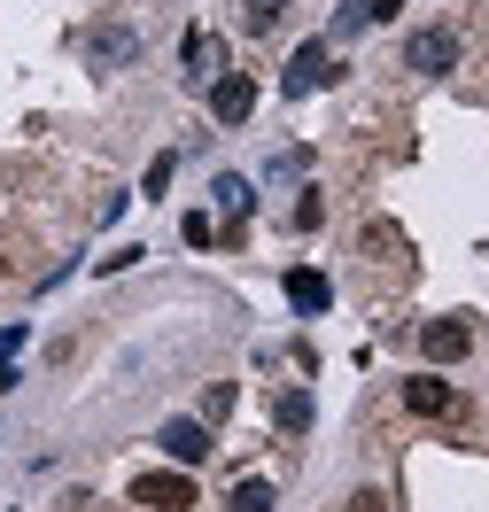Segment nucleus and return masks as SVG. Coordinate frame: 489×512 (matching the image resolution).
<instances>
[{
	"mask_svg": "<svg viewBox=\"0 0 489 512\" xmlns=\"http://www.w3.org/2000/svg\"><path fill=\"white\" fill-rule=\"evenodd\" d=\"M404 70H420V78L458 70V32H451V24H420V32L404 39Z\"/></svg>",
	"mask_w": 489,
	"mask_h": 512,
	"instance_id": "f257e3e1",
	"label": "nucleus"
},
{
	"mask_svg": "<svg viewBox=\"0 0 489 512\" xmlns=\"http://www.w3.org/2000/svg\"><path fill=\"white\" fill-rule=\"evenodd\" d=\"M86 63H94V70L140 63V32H132V24H94V32H86Z\"/></svg>",
	"mask_w": 489,
	"mask_h": 512,
	"instance_id": "f03ea898",
	"label": "nucleus"
},
{
	"mask_svg": "<svg viewBox=\"0 0 489 512\" xmlns=\"http://www.w3.org/2000/svg\"><path fill=\"white\" fill-rule=\"evenodd\" d=\"M132 505H156V512L195 505V481H187V466H171V474H140V481H132Z\"/></svg>",
	"mask_w": 489,
	"mask_h": 512,
	"instance_id": "7ed1b4c3",
	"label": "nucleus"
},
{
	"mask_svg": "<svg viewBox=\"0 0 489 512\" xmlns=\"http://www.w3.org/2000/svg\"><path fill=\"white\" fill-rule=\"evenodd\" d=\"M420 350L435 357V365H458V357L474 350V319H427L420 326Z\"/></svg>",
	"mask_w": 489,
	"mask_h": 512,
	"instance_id": "20e7f679",
	"label": "nucleus"
},
{
	"mask_svg": "<svg viewBox=\"0 0 489 512\" xmlns=\"http://www.w3.org/2000/svg\"><path fill=\"white\" fill-rule=\"evenodd\" d=\"M249 109H257V78H249V70H226V78L210 86V117H218V125H241Z\"/></svg>",
	"mask_w": 489,
	"mask_h": 512,
	"instance_id": "39448f33",
	"label": "nucleus"
},
{
	"mask_svg": "<svg viewBox=\"0 0 489 512\" xmlns=\"http://www.w3.org/2000/svg\"><path fill=\"white\" fill-rule=\"evenodd\" d=\"M163 458H171V466H202V458H210V427H202V419H163Z\"/></svg>",
	"mask_w": 489,
	"mask_h": 512,
	"instance_id": "423d86ee",
	"label": "nucleus"
},
{
	"mask_svg": "<svg viewBox=\"0 0 489 512\" xmlns=\"http://www.w3.org/2000/svg\"><path fill=\"white\" fill-rule=\"evenodd\" d=\"M326 78H334V47H326V39H303L295 63H288V94H319Z\"/></svg>",
	"mask_w": 489,
	"mask_h": 512,
	"instance_id": "0eeeda50",
	"label": "nucleus"
},
{
	"mask_svg": "<svg viewBox=\"0 0 489 512\" xmlns=\"http://www.w3.org/2000/svg\"><path fill=\"white\" fill-rule=\"evenodd\" d=\"M288 303L303 311V319H319L326 303H334V288H326V272H319V264H288Z\"/></svg>",
	"mask_w": 489,
	"mask_h": 512,
	"instance_id": "6e6552de",
	"label": "nucleus"
},
{
	"mask_svg": "<svg viewBox=\"0 0 489 512\" xmlns=\"http://www.w3.org/2000/svg\"><path fill=\"white\" fill-rule=\"evenodd\" d=\"M404 412L412 419H443V412H458V396H451V381L420 373V381H404Z\"/></svg>",
	"mask_w": 489,
	"mask_h": 512,
	"instance_id": "1a4fd4ad",
	"label": "nucleus"
},
{
	"mask_svg": "<svg viewBox=\"0 0 489 512\" xmlns=\"http://www.w3.org/2000/svg\"><path fill=\"white\" fill-rule=\"evenodd\" d=\"M210 194H218V210H226V225H241L249 210H257V187H249V179H233V171H226V179H218Z\"/></svg>",
	"mask_w": 489,
	"mask_h": 512,
	"instance_id": "9d476101",
	"label": "nucleus"
},
{
	"mask_svg": "<svg viewBox=\"0 0 489 512\" xmlns=\"http://www.w3.org/2000/svg\"><path fill=\"white\" fill-rule=\"evenodd\" d=\"M272 419H280V435H303V427H311V396H303V388H280V396H272Z\"/></svg>",
	"mask_w": 489,
	"mask_h": 512,
	"instance_id": "9b49d317",
	"label": "nucleus"
},
{
	"mask_svg": "<svg viewBox=\"0 0 489 512\" xmlns=\"http://www.w3.org/2000/svg\"><path fill=\"white\" fill-rule=\"evenodd\" d=\"M280 16H288V0H241V32H280Z\"/></svg>",
	"mask_w": 489,
	"mask_h": 512,
	"instance_id": "f8f14e48",
	"label": "nucleus"
},
{
	"mask_svg": "<svg viewBox=\"0 0 489 512\" xmlns=\"http://www.w3.org/2000/svg\"><path fill=\"white\" fill-rule=\"evenodd\" d=\"M365 24H373V0H342V8H334V32H326V47H334V39H350V32H365Z\"/></svg>",
	"mask_w": 489,
	"mask_h": 512,
	"instance_id": "ddd939ff",
	"label": "nucleus"
},
{
	"mask_svg": "<svg viewBox=\"0 0 489 512\" xmlns=\"http://www.w3.org/2000/svg\"><path fill=\"white\" fill-rule=\"evenodd\" d=\"M179 63H187V70L202 78V70L218 63V39H210V32H187V39H179Z\"/></svg>",
	"mask_w": 489,
	"mask_h": 512,
	"instance_id": "4468645a",
	"label": "nucleus"
},
{
	"mask_svg": "<svg viewBox=\"0 0 489 512\" xmlns=\"http://www.w3.org/2000/svg\"><path fill=\"white\" fill-rule=\"evenodd\" d=\"M272 505H280V497H272V481H241V489L226 497V512H272Z\"/></svg>",
	"mask_w": 489,
	"mask_h": 512,
	"instance_id": "2eb2a0df",
	"label": "nucleus"
},
{
	"mask_svg": "<svg viewBox=\"0 0 489 512\" xmlns=\"http://www.w3.org/2000/svg\"><path fill=\"white\" fill-rule=\"evenodd\" d=\"M218 419H233V381H210V388H202V427H218Z\"/></svg>",
	"mask_w": 489,
	"mask_h": 512,
	"instance_id": "dca6fc26",
	"label": "nucleus"
},
{
	"mask_svg": "<svg viewBox=\"0 0 489 512\" xmlns=\"http://www.w3.org/2000/svg\"><path fill=\"white\" fill-rule=\"evenodd\" d=\"M179 233H187V249H210V241H218V225H210V210H187V218H179Z\"/></svg>",
	"mask_w": 489,
	"mask_h": 512,
	"instance_id": "f3484780",
	"label": "nucleus"
},
{
	"mask_svg": "<svg viewBox=\"0 0 489 512\" xmlns=\"http://www.w3.org/2000/svg\"><path fill=\"white\" fill-rule=\"evenodd\" d=\"M295 225H303V233H311V225H326V202H319V187H303V194H295Z\"/></svg>",
	"mask_w": 489,
	"mask_h": 512,
	"instance_id": "a211bd4d",
	"label": "nucleus"
},
{
	"mask_svg": "<svg viewBox=\"0 0 489 512\" xmlns=\"http://www.w3.org/2000/svg\"><path fill=\"white\" fill-rule=\"evenodd\" d=\"M303 163H311V148H280V156L264 163V171H272V179H295V171H303Z\"/></svg>",
	"mask_w": 489,
	"mask_h": 512,
	"instance_id": "6ab92c4d",
	"label": "nucleus"
},
{
	"mask_svg": "<svg viewBox=\"0 0 489 512\" xmlns=\"http://www.w3.org/2000/svg\"><path fill=\"white\" fill-rule=\"evenodd\" d=\"M171 171H179V156H171V148H163V156H156V163H148V202H156V194H163V187H171Z\"/></svg>",
	"mask_w": 489,
	"mask_h": 512,
	"instance_id": "aec40b11",
	"label": "nucleus"
},
{
	"mask_svg": "<svg viewBox=\"0 0 489 512\" xmlns=\"http://www.w3.org/2000/svg\"><path fill=\"white\" fill-rule=\"evenodd\" d=\"M350 512H389V497H381V489H358V497H350Z\"/></svg>",
	"mask_w": 489,
	"mask_h": 512,
	"instance_id": "412c9836",
	"label": "nucleus"
},
{
	"mask_svg": "<svg viewBox=\"0 0 489 512\" xmlns=\"http://www.w3.org/2000/svg\"><path fill=\"white\" fill-rule=\"evenodd\" d=\"M396 8H404V0H373V24H389Z\"/></svg>",
	"mask_w": 489,
	"mask_h": 512,
	"instance_id": "4be33fe9",
	"label": "nucleus"
}]
</instances>
